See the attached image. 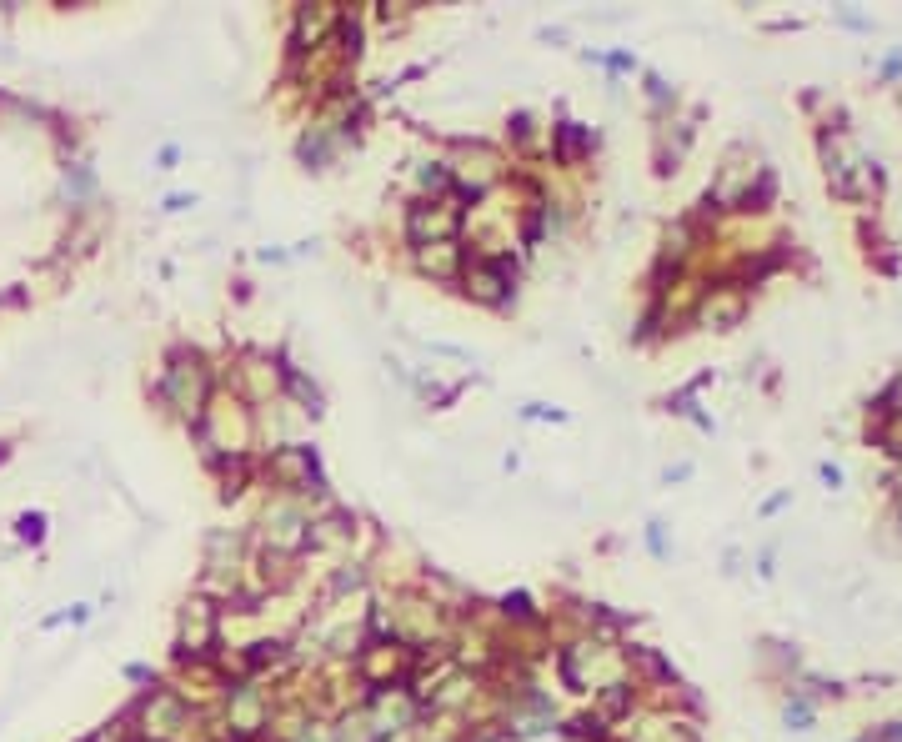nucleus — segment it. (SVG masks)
Instances as JSON below:
<instances>
[{"label": "nucleus", "mask_w": 902, "mask_h": 742, "mask_svg": "<svg viewBox=\"0 0 902 742\" xmlns=\"http://www.w3.org/2000/svg\"><path fill=\"white\" fill-rule=\"evenodd\" d=\"M161 397H166L176 412L196 417V412L206 407V371H201L196 361H171L166 382H161Z\"/></svg>", "instance_id": "1"}, {"label": "nucleus", "mask_w": 902, "mask_h": 742, "mask_svg": "<svg viewBox=\"0 0 902 742\" xmlns=\"http://www.w3.org/2000/svg\"><path fill=\"white\" fill-rule=\"evenodd\" d=\"M457 221H462V211L451 206V201H416L411 216H406V231H411V241L436 246V241H451Z\"/></svg>", "instance_id": "2"}, {"label": "nucleus", "mask_w": 902, "mask_h": 742, "mask_svg": "<svg viewBox=\"0 0 902 742\" xmlns=\"http://www.w3.org/2000/svg\"><path fill=\"white\" fill-rule=\"evenodd\" d=\"M507 286H512V276H507V266L502 261H492V256H482V261H472L467 266V291L477 296V301H507Z\"/></svg>", "instance_id": "3"}, {"label": "nucleus", "mask_w": 902, "mask_h": 742, "mask_svg": "<svg viewBox=\"0 0 902 742\" xmlns=\"http://www.w3.org/2000/svg\"><path fill=\"white\" fill-rule=\"evenodd\" d=\"M176 727H186V707L176 702V697H151L146 702V732H156V737H176Z\"/></svg>", "instance_id": "4"}, {"label": "nucleus", "mask_w": 902, "mask_h": 742, "mask_svg": "<svg viewBox=\"0 0 902 742\" xmlns=\"http://www.w3.org/2000/svg\"><path fill=\"white\" fill-rule=\"evenodd\" d=\"M421 271H431V276H457V241H436L431 251H421Z\"/></svg>", "instance_id": "5"}, {"label": "nucleus", "mask_w": 902, "mask_h": 742, "mask_svg": "<svg viewBox=\"0 0 902 742\" xmlns=\"http://www.w3.org/2000/svg\"><path fill=\"white\" fill-rule=\"evenodd\" d=\"M742 316V296H717L707 301V321H737Z\"/></svg>", "instance_id": "6"}, {"label": "nucleus", "mask_w": 902, "mask_h": 742, "mask_svg": "<svg viewBox=\"0 0 902 742\" xmlns=\"http://www.w3.org/2000/svg\"><path fill=\"white\" fill-rule=\"evenodd\" d=\"M21 532H26V537H41V517H21Z\"/></svg>", "instance_id": "7"}]
</instances>
